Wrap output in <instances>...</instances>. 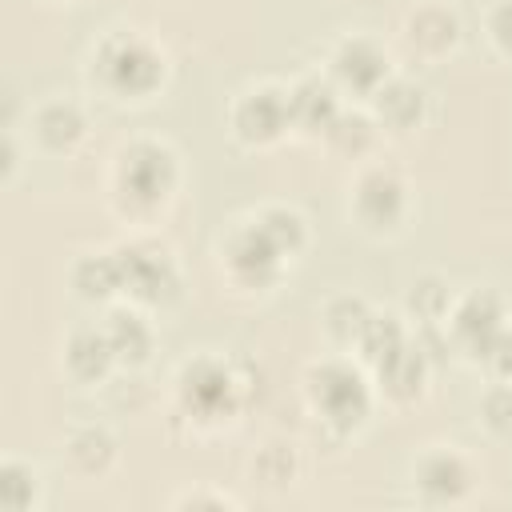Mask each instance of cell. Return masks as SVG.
Instances as JSON below:
<instances>
[{
	"instance_id": "cell-1",
	"label": "cell",
	"mask_w": 512,
	"mask_h": 512,
	"mask_svg": "<svg viewBox=\"0 0 512 512\" xmlns=\"http://www.w3.org/2000/svg\"><path fill=\"white\" fill-rule=\"evenodd\" d=\"M96 64H100L104 84H108L112 92H120V96H144V92H152V88L160 84V76H164L160 52H156L148 40L128 36V32L104 40Z\"/></svg>"
},
{
	"instance_id": "cell-2",
	"label": "cell",
	"mask_w": 512,
	"mask_h": 512,
	"mask_svg": "<svg viewBox=\"0 0 512 512\" xmlns=\"http://www.w3.org/2000/svg\"><path fill=\"white\" fill-rule=\"evenodd\" d=\"M308 396H312V408L340 432L356 428L368 416V388H364L360 372H352L340 360H328L308 372Z\"/></svg>"
},
{
	"instance_id": "cell-3",
	"label": "cell",
	"mask_w": 512,
	"mask_h": 512,
	"mask_svg": "<svg viewBox=\"0 0 512 512\" xmlns=\"http://www.w3.org/2000/svg\"><path fill=\"white\" fill-rule=\"evenodd\" d=\"M120 192L132 200V204H160L172 184H176V164H172V152L144 140V144H132L124 156H120Z\"/></svg>"
},
{
	"instance_id": "cell-4",
	"label": "cell",
	"mask_w": 512,
	"mask_h": 512,
	"mask_svg": "<svg viewBox=\"0 0 512 512\" xmlns=\"http://www.w3.org/2000/svg\"><path fill=\"white\" fill-rule=\"evenodd\" d=\"M180 396H184V408L192 416L216 420V416H224V412L236 408V380H232V372L220 360L204 356V360H196V364L184 368Z\"/></svg>"
},
{
	"instance_id": "cell-5",
	"label": "cell",
	"mask_w": 512,
	"mask_h": 512,
	"mask_svg": "<svg viewBox=\"0 0 512 512\" xmlns=\"http://www.w3.org/2000/svg\"><path fill=\"white\" fill-rule=\"evenodd\" d=\"M116 260H120V288L132 292L136 300L160 304V300H168L176 292V272H172L164 252L124 248V252H116Z\"/></svg>"
},
{
	"instance_id": "cell-6",
	"label": "cell",
	"mask_w": 512,
	"mask_h": 512,
	"mask_svg": "<svg viewBox=\"0 0 512 512\" xmlns=\"http://www.w3.org/2000/svg\"><path fill=\"white\" fill-rule=\"evenodd\" d=\"M292 120V108H288V96L276 92V88H260V92H248L240 104H236V132L248 140V144H264V140H276Z\"/></svg>"
},
{
	"instance_id": "cell-7",
	"label": "cell",
	"mask_w": 512,
	"mask_h": 512,
	"mask_svg": "<svg viewBox=\"0 0 512 512\" xmlns=\"http://www.w3.org/2000/svg\"><path fill=\"white\" fill-rule=\"evenodd\" d=\"M332 72H336V80H340L344 88H352V92H376V88L384 84V76H388V60H384V52H380L372 40L356 36V40H344V44L336 48Z\"/></svg>"
},
{
	"instance_id": "cell-8",
	"label": "cell",
	"mask_w": 512,
	"mask_h": 512,
	"mask_svg": "<svg viewBox=\"0 0 512 512\" xmlns=\"http://www.w3.org/2000/svg\"><path fill=\"white\" fill-rule=\"evenodd\" d=\"M404 212V188L392 172H368L356 184V216L368 228H392Z\"/></svg>"
},
{
	"instance_id": "cell-9",
	"label": "cell",
	"mask_w": 512,
	"mask_h": 512,
	"mask_svg": "<svg viewBox=\"0 0 512 512\" xmlns=\"http://www.w3.org/2000/svg\"><path fill=\"white\" fill-rule=\"evenodd\" d=\"M280 248L252 224V228H244L236 240H232V248H228V264H232V272L244 280V284H268L276 272H280Z\"/></svg>"
},
{
	"instance_id": "cell-10",
	"label": "cell",
	"mask_w": 512,
	"mask_h": 512,
	"mask_svg": "<svg viewBox=\"0 0 512 512\" xmlns=\"http://www.w3.org/2000/svg\"><path fill=\"white\" fill-rule=\"evenodd\" d=\"M500 328H504V324H500V304H496V296H488V292H476V296H468V300L456 308V336H460L476 356H484V352L492 348V340H496Z\"/></svg>"
},
{
	"instance_id": "cell-11",
	"label": "cell",
	"mask_w": 512,
	"mask_h": 512,
	"mask_svg": "<svg viewBox=\"0 0 512 512\" xmlns=\"http://www.w3.org/2000/svg\"><path fill=\"white\" fill-rule=\"evenodd\" d=\"M416 484H420V492H424L428 500H436V504L460 500L464 488H468V468H464V460H460L456 452H432V456L420 460Z\"/></svg>"
},
{
	"instance_id": "cell-12",
	"label": "cell",
	"mask_w": 512,
	"mask_h": 512,
	"mask_svg": "<svg viewBox=\"0 0 512 512\" xmlns=\"http://www.w3.org/2000/svg\"><path fill=\"white\" fill-rule=\"evenodd\" d=\"M288 108H292V120L308 132H328V124L336 120V96L320 80H300L288 92Z\"/></svg>"
},
{
	"instance_id": "cell-13",
	"label": "cell",
	"mask_w": 512,
	"mask_h": 512,
	"mask_svg": "<svg viewBox=\"0 0 512 512\" xmlns=\"http://www.w3.org/2000/svg\"><path fill=\"white\" fill-rule=\"evenodd\" d=\"M376 368H380V384H384L396 400H408V396H416V392H420L424 360H420V352H416V348L400 344V348H392L388 356H380V360H376Z\"/></svg>"
},
{
	"instance_id": "cell-14",
	"label": "cell",
	"mask_w": 512,
	"mask_h": 512,
	"mask_svg": "<svg viewBox=\"0 0 512 512\" xmlns=\"http://www.w3.org/2000/svg\"><path fill=\"white\" fill-rule=\"evenodd\" d=\"M376 108H380V120L392 124V128H412L420 116H424V92L408 80H388L376 88Z\"/></svg>"
},
{
	"instance_id": "cell-15",
	"label": "cell",
	"mask_w": 512,
	"mask_h": 512,
	"mask_svg": "<svg viewBox=\"0 0 512 512\" xmlns=\"http://www.w3.org/2000/svg\"><path fill=\"white\" fill-rule=\"evenodd\" d=\"M112 356H116V352H112V344H108V332H96V328L76 332L72 344H68V368H72L80 380L104 376L108 364H112Z\"/></svg>"
},
{
	"instance_id": "cell-16",
	"label": "cell",
	"mask_w": 512,
	"mask_h": 512,
	"mask_svg": "<svg viewBox=\"0 0 512 512\" xmlns=\"http://www.w3.org/2000/svg\"><path fill=\"white\" fill-rule=\"evenodd\" d=\"M408 40L416 48H424V52H444L456 40V16L448 8H436V4L432 8H420L408 20Z\"/></svg>"
},
{
	"instance_id": "cell-17",
	"label": "cell",
	"mask_w": 512,
	"mask_h": 512,
	"mask_svg": "<svg viewBox=\"0 0 512 512\" xmlns=\"http://www.w3.org/2000/svg\"><path fill=\"white\" fill-rule=\"evenodd\" d=\"M108 344H112V352L120 356V360H144L148 356V344H152V336H148V328H144V320L140 316H132V312H116L112 320H108Z\"/></svg>"
},
{
	"instance_id": "cell-18",
	"label": "cell",
	"mask_w": 512,
	"mask_h": 512,
	"mask_svg": "<svg viewBox=\"0 0 512 512\" xmlns=\"http://www.w3.org/2000/svg\"><path fill=\"white\" fill-rule=\"evenodd\" d=\"M76 288L88 300H104L120 288V260L116 256H88L76 264Z\"/></svg>"
},
{
	"instance_id": "cell-19",
	"label": "cell",
	"mask_w": 512,
	"mask_h": 512,
	"mask_svg": "<svg viewBox=\"0 0 512 512\" xmlns=\"http://www.w3.org/2000/svg\"><path fill=\"white\" fill-rule=\"evenodd\" d=\"M36 128H40V136H44L52 148H68V144L80 136L84 120H80V112H76L72 104H48V108L40 112Z\"/></svg>"
},
{
	"instance_id": "cell-20",
	"label": "cell",
	"mask_w": 512,
	"mask_h": 512,
	"mask_svg": "<svg viewBox=\"0 0 512 512\" xmlns=\"http://www.w3.org/2000/svg\"><path fill=\"white\" fill-rule=\"evenodd\" d=\"M256 228H260L280 252H292V248H300V240H304V224H300V216L288 212V208H268V212L256 220Z\"/></svg>"
},
{
	"instance_id": "cell-21",
	"label": "cell",
	"mask_w": 512,
	"mask_h": 512,
	"mask_svg": "<svg viewBox=\"0 0 512 512\" xmlns=\"http://www.w3.org/2000/svg\"><path fill=\"white\" fill-rule=\"evenodd\" d=\"M360 344H364L368 360H380V356H388L392 348L404 344V332H400V324L392 316H368V324L360 332Z\"/></svg>"
},
{
	"instance_id": "cell-22",
	"label": "cell",
	"mask_w": 512,
	"mask_h": 512,
	"mask_svg": "<svg viewBox=\"0 0 512 512\" xmlns=\"http://www.w3.org/2000/svg\"><path fill=\"white\" fill-rule=\"evenodd\" d=\"M72 460L84 468V472H104L108 460H112V440L100 432V428H88L72 440Z\"/></svg>"
},
{
	"instance_id": "cell-23",
	"label": "cell",
	"mask_w": 512,
	"mask_h": 512,
	"mask_svg": "<svg viewBox=\"0 0 512 512\" xmlns=\"http://www.w3.org/2000/svg\"><path fill=\"white\" fill-rule=\"evenodd\" d=\"M32 472L24 468V464H16V460H8L4 468H0V500L8 504V508H28L32 504Z\"/></svg>"
},
{
	"instance_id": "cell-24",
	"label": "cell",
	"mask_w": 512,
	"mask_h": 512,
	"mask_svg": "<svg viewBox=\"0 0 512 512\" xmlns=\"http://www.w3.org/2000/svg\"><path fill=\"white\" fill-rule=\"evenodd\" d=\"M364 324H368V312H364L360 300H336V304L328 308V328H332L340 340H360Z\"/></svg>"
},
{
	"instance_id": "cell-25",
	"label": "cell",
	"mask_w": 512,
	"mask_h": 512,
	"mask_svg": "<svg viewBox=\"0 0 512 512\" xmlns=\"http://www.w3.org/2000/svg\"><path fill=\"white\" fill-rule=\"evenodd\" d=\"M368 136H372V128H368V120H360V116H352V120H332V124H328V140H332L340 152H360V148L368 144Z\"/></svg>"
},
{
	"instance_id": "cell-26",
	"label": "cell",
	"mask_w": 512,
	"mask_h": 512,
	"mask_svg": "<svg viewBox=\"0 0 512 512\" xmlns=\"http://www.w3.org/2000/svg\"><path fill=\"white\" fill-rule=\"evenodd\" d=\"M484 424L496 432H512V388H492L484 396Z\"/></svg>"
},
{
	"instance_id": "cell-27",
	"label": "cell",
	"mask_w": 512,
	"mask_h": 512,
	"mask_svg": "<svg viewBox=\"0 0 512 512\" xmlns=\"http://www.w3.org/2000/svg\"><path fill=\"white\" fill-rule=\"evenodd\" d=\"M484 360H488L500 376H512V328H500V332H496V340H492V348L484 352Z\"/></svg>"
},
{
	"instance_id": "cell-28",
	"label": "cell",
	"mask_w": 512,
	"mask_h": 512,
	"mask_svg": "<svg viewBox=\"0 0 512 512\" xmlns=\"http://www.w3.org/2000/svg\"><path fill=\"white\" fill-rule=\"evenodd\" d=\"M488 28H492V40H496L504 52H512V0L496 4V12H492V20H488Z\"/></svg>"
}]
</instances>
